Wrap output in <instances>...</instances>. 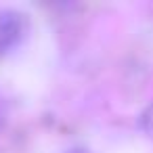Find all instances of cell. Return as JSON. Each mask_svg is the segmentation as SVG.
<instances>
[{
	"label": "cell",
	"instance_id": "7a4b0ae2",
	"mask_svg": "<svg viewBox=\"0 0 153 153\" xmlns=\"http://www.w3.org/2000/svg\"><path fill=\"white\" fill-rule=\"evenodd\" d=\"M138 128L143 130V134H145L147 138L153 140V103L147 105V107L140 111V115H138Z\"/></svg>",
	"mask_w": 153,
	"mask_h": 153
},
{
	"label": "cell",
	"instance_id": "6da1fadb",
	"mask_svg": "<svg viewBox=\"0 0 153 153\" xmlns=\"http://www.w3.org/2000/svg\"><path fill=\"white\" fill-rule=\"evenodd\" d=\"M30 34V19L15 9H0V57L13 53Z\"/></svg>",
	"mask_w": 153,
	"mask_h": 153
},
{
	"label": "cell",
	"instance_id": "3957f363",
	"mask_svg": "<svg viewBox=\"0 0 153 153\" xmlns=\"http://www.w3.org/2000/svg\"><path fill=\"white\" fill-rule=\"evenodd\" d=\"M65 153H90V151H86V149H82V147H76V149H69V151H65Z\"/></svg>",
	"mask_w": 153,
	"mask_h": 153
}]
</instances>
